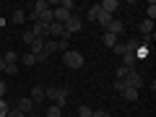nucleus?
I'll return each instance as SVG.
<instances>
[{"label":"nucleus","mask_w":156,"mask_h":117,"mask_svg":"<svg viewBox=\"0 0 156 117\" xmlns=\"http://www.w3.org/2000/svg\"><path fill=\"white\" fill-rule=\"evenodd\" d=\"M96 21H99V26H104V29H107V26H109V23H112V21H115V18H112V16H109V13H104V11H101V13H99V16H96Z\"/></svg>","instance_id":"6ab92c4d"},{"label":"nucleus","mask_w":156,"mask_h":117,"mask_svg":"<svg viewBox=\"0 0 156 117\" xmlns=\"http://www.w3.org/2000/svg\"><path fill=\"white\" fill-rule=\"evenodd\" d=\"M122 68H128V70H138V57L130 55V52H125V55H122Z\"/></svg>","instance_id":"1a4fd4ad"},{"label":"nucleus","mask_w":156,"mask_h":117,"mask_svg":"<svg viewBox=\"0 0 156 117\" xmlns=\"http://www.w3.org/2000/svg\"><path fill=\"white\" fill-rule=\"evenodd\" d=\"M42 50H44V39H34L31 44H29V52H31V55H39Z\"/></svg>","instance_id":"4468645a"},{"label":"nucleus","mask_w":156,"mask_h":117,"mask_svg":"<svg viewBox=\"0 0 156 117\" xmlns=\"http://www.w3.org/2000/svg\"><path fill=\"white\" fill-rule=\"evenodd\" d=\"M62 62H65L70 70H81V68H83V55L78 50H68L65 55H62Z\"/></svg>","instance_id":"7ed1b4c3"},{"label":"nucleus","mask_w":156,"mask_h":117,"mask_svg":"<svg viewBox=\"0 0 156 117\" xmlns=\"http://www.w3.org/2000/svg\"><path fill=\"white\" fill-rule=\"evenodd\" d=\"M73 8H76V3H73V0H62L60 8H52V18H55L57 23H65L68 16L73 13Z\"/></svg>","instance_id":"f03ea898"},{"label":"nucleus","mask_w":156,"mask_h":117,"mask_svg":"<svg viewBox=\"0 0 156 117\" xmlns=\"http://www.w3.org/2000/svg\"><path fill=\"white\" fill-rule=\"evenodd\" d=\"M99 13H101L99 3H96V5H91V8H89V21H96V16H99Z\"/></svg>","instance_id":"a878e982"},{"label":"nucleus","mask_w":156,"mask_h":117,"mask_svg":"<svg viewBox=\"0 0 156 117\" xmlns=\"http://www.w3.org/2000/svg\"><path fill=\"white\" fill-rule=\"evenodd\" d=\"M5 91H8L5 89V81H0V99H5Z\"/></svg>","instance_id":"4c0bfd02"},{"label":"nucleus","mask_w":156,"mask_h":117,"mask_svg":"<svg viewBox=\"0 0 156 117\" xmlns=\"http://www.w3.org/2000/svg\"><path fill=\"white\" fill-rule=\"evenodd\" d=\"M11 21H13V23H23V21H26V13H23L21 8H16V11L11 13Z\"/></svg>","instance_id":"aec40b11"},{"label":"nucleus","mask_w":156,"mask_h":117,"mask_svg":"<svg viewBox=\"0 0 156 117\" xmlns=\"http://www.w3.org/2000/svg\"><path fill=\"white\" fill-rule=\"evenodd\" d=\"M29 31H31L37 39H50V31H47V26H44V23H39V21H34Z\"/></svg>","instance_id":"423d86ee"},{"label":"nucleus","mask_w":156,"mask_h":117,"mask_svg":"<svg viewBox=\"0 0 156 117\" xmlns=\"http://www.w3.org/2000/svg\"><path fill=\"white\" fill-rule=\"evenodd\" d=\"M0 70H5V62H3V57H0Z\"/></svg>","instance_id":"58836bf2"},{"label":"nucleus","mask_w":156,"mask_h":117,"mask_svg":"<svg viewBox=\"0 0 156 117\" xmlns=\"http://www.w3.org/2000/svg\"><path fill=\"white\" fill-rule=\"evenodd\" d=\"M122 99L125 101H138V91H135V89H125L122 91Z\"/></svg>","instance_id":"4be33fe9"},{"label":"nucleus","mask_w":156,"mask_h":117,"mask_svg":"<svg viewBox=\"0 0 156 117\" xmlns=\"http://www.w3.org/2000/svg\"><path fill=\"white\" fill-rule=\"evenodd\" d=\"M8 109H11V104L5 99H0V117H8Z\"/></svg>","instance_id":"c85d7f7f"},{"label":"nucleus","mask_w":156,"mask_h":117,"mask_svg":"<svg viewBox=\"0 0 156 117\" xmlns=\"http://www.w3.org/2000/svg\"><path fill=\"white\" fill-rule=\"evenodd\" d=\"M60 115H62V109H60L57 104H50V107H47V117H60Z\"/></svg>","instance_id":"b1692460"},{"label":"nucleus","mask_w":156,"mask_h":117,"mask_svg":"<svg viewBox=\"0 0 156 117\" xmlns=\"http://www.w3.org/2000/svg\"><path fill=\"white\" fill-rule=\"evenodd\" d=\"M44 96H47V99H52L62 109V107L68 104V99H70V91H68V89H57V86H50V89H44Z\"/></svg>","instance_id":"f257e3e1"},{"label":"nucleus","mask_w":156,"mask_h":117,"mask_svg":"<svg viewBox=\"0 0 156 117\" xmlns=\"http://www.w3.org/2000/svg\"><path fill=\"white\" fill-rule=\"evenodd\" d=\"M13 107H16V109H21V112H23V115H29V112H31V109H34V101H31V99H29V96H21V99H18V101H16V104H13Z\"/></svg>","instance_id":"6e6552de"},{"label":"nucleus","mask_w":156,"mask_h":117,"mask_svg":"<svg viewBox=\"0 0 156 117\" xmlns=\"http://www.w3.org/2000/svg\"><path fill=\"white\" fill-rule=\"evenodd\" d=\"M3 62H5V65H16L18 62V55L13 50H5V55H3Z\"/></svg>","instance_id":"f3484780"},{"label":"nucleus","mask_w":156,"mask_h":117,"mask_svg":"<svg viewBox=\"0 0 156 117\" xmlns=\"http://www.w3.org/2000/svg\"><path fill=\"white\" fill-rule=\"evenodd\" d=\"M125 83H128V89H135V91H138V89H143L146 81H143V76H140L138 70H130L128 76H125Z\"/></svg>","instance_id":"39448f33"},{"label":"nucleus","mask_w":156,"mask_h":117,"mask_svg":"<svg viewBox=\"0 0 156 117\" xmlns=\"http://www.w3.org/2000/svg\"><path fill=\"white\" fill-rule=\"evenodd\" d=\"M47 31H50V37H57V39H62V37H70V34L65 31V26H62V23H57V21H52L50 26H47Z\"/></svg>","instance_id":"0eeeda50"},{"label":"nucleus","mask_w":156,"mask_h":117,"mask_svg":"<svg viewBox=\"0 0 156 117\" xmlns=\"http://www.w3.org/2000/svg\"><path fill=\"white\" fill-rule=\"evenodd\" d=\"M138 47H140V39H138V37H130L128 42H125V52H130V55H135Z\"/></svg>","instance_id":"ddd939ff"},{"label":"nucleus","mask_w":156,"mask_h":117,"mask_svg":"<svg viewBox=\"0 0 156 117\" xmlns=\"http://www.w3.org/2000/svg\"><path fill=\"white\" fill-rule=\"evenodd\" d=\"M26 117H39V115H37V112H29V115H26Z\"/></svg>","instance_id":"ea45409f"},{"label":"nucleus","mask_w":156,"mask_h":117,"mask_svg":"<svg viewBox=\"0 0 156 117\" xmlns=\"http://www.w3.org/2000/svg\"><path fill=\"white\" fill-rule=\"evenodd\" d=\"M29 8H31L34 13H42V11H47V8H50V3H44V0H37V3H31Z\"/></svg>","instance_id":"412c9836"},{"label":"nucleus","mask_w":156,"mask_h":117,"mask_svg":"<svg viewBox=\"0 0 156 117\" xmlns=\"http://www.w3.org/2000/svg\"><path fill=\"white\" fill-rule=\"evenodd\" d=\"M99 8H101L104 13H109V16H112V13H115L117 8H120V0H101V3H99Z\"/></svg>","instance_id":"9b49d317"},{"label":"nucleus","mask_w":156,"mask_h":117,"mask_svg":"<svg viewBox=\"0 0 156 117\" xmlns=\"http://www.w3.org/2000/svg\"><path fill=\"white\" fill-rule=\"evenodd\" d=\"M21 62H23V65H34L37 60H34V55H31V52H23V55H21Z\"/></svg>","instance_id":"cd10ccee"},{"label":"nucleus","mask_w":156,"mask_h":117,"mask_svg":"<svg viewBox=\"0 0 156 117\" xmlns=\"http://www.w3.org/2000/svg\"><path fill=\"white\" fill-rule=\"evenodd\" d=\"M52 21H55V18H52V8H47V11H42V13H39V23H44V26H50Z\"/></svg>","instance_id":"2eb2a0df"},{"label":"nucleus","mask_w":156,"mask_h":117,"mask_svg":"<svg viewBox=\"0 0 156 117\" xmlns=\"http://www.w3.org/2000/svg\"><path fill=\"white\" fill-rule=\"evenodd\" d=\"M140 31H143V37H151V34H154V21H148V18H146V21H140Z\"/></svg>","instance_id":"dca6fc26"},{"label":"nucleus","mask_w":156,"mask_h":117,"mask_svg":"<svg viewBox=\"0 0 156 117\" xmlns=\"http://www.w3.org/2000/svg\"><path fill=\"white\" fill-rule=\"evenodd\" d=\"M107 31L115 34V37H122V34H125V23L122 21H112L109 26H107Z\"/></svg>","instance_id":"f8f14e48"},{"label":"nucleus","mask_w":156,"mask_h":117,"mask_svg":"<svg viewBox=\"0 0 156 117\" xmlns=\"http://www.w3.org/2000/svg\"><path fill=\"white\" fill-rule=\"evenodd\" d=\"M5 73H8V76H16V73H18V65H5Z\"/></svg>","instance_id":"e433bc0d"},{"label":"nucleus","mask_w":156,"mask_h":117,"mask_svg":"<svg viewBox=\"0 0 156 117\" xmlns=\"http://www.w3.org/2000/svg\"><path fill=\"white\" fill-rule=\"evenodd\" d=\"M29 99H31L34 104H42V101H44V86H34L31 94H29Z\"/></svg>","instance_id":"9d476101"},{"label":"nucleus","mask_w":156,"mask_h":117,"mask_svg":"<svg viewBox=\"0 0 156 117\" xmlns=\"http://www.w3.org/2000/svg\"><path fill=\"white\" fill-rule=\"evenodd\" d=\"M128 68H122V65H120V68H117V70H115V78H117V81H120V78H125V76H128Z\"/></svg>","instance_id":"473e14b6"},{"label":"nucleus","mask_w":156,"mask_h":117,"mask_svg":"<svg viewBox=\"0 0 156 117\" xmlns=\"http://www.w3.org/2000/svg\"><path fill=\"white\" fill-rule=\"evenodd\" d=\"M57 50H62V52H68V50H70V47H68V37L57 39Z\"/></svg>","instance_id":"2f4dec72"},{"label":"nucleus","mask_w":156,"mask_h":117,"mask_svg":"<svg viewBox=\"0 0 156 117\" xmlns=\"http://www.w3.org/2000/svg\"><path fill=\"white\" fill-rule=\"evenodd\" d=\"M112 52H115V55H120V57H122V55H125V42H117V44L112 47Z\"/></svg>","instance_id":"c756f323"},{"label":"nucleus","mask_w":156,"mask_h":117,"mask_svg":"<svg viewBox=\"0 0 156 117\" xmlns=\"http://www.w3.org/2000/svg\"><path fill=\"white\" fill-rule=\"evenodd\" d=\"M91 112H94V109H91L89 104H81V107H78V117H91Z\"/></svg>","instance_id":"393cba45"},{"label":"nucleus","mask_w":156,"mask_h":117,"mask_svg":"<svg viewBox=\"0 0 156 117\" xmlns=\"http://www.w3.org/2000/svg\"><path fill=\"white\" fill-rule=\"evenodd\" d=\"M125 89H128V83H125V78H120V81L115 78V91H120V94H122Z\"/></svg>","instance_id":"7c9ffc66"},{"label":"nucleus","mask_w":156,"mask_h":117,"mask_svg":"<svg viewBox=\"0 0 156 117\" xmlns=\"http://www.w3.org/2000/svg\"><path fill=\"white\" fill-rule=\"evenodd\" d=\"M8 117H26V115H23L21 109H16V107H11V109H8Z\"/></svg>","instance_id":"f704fd0d"},{"label":"nucleus","mask_w":156,"mask_h":117,"mask_svg":"<svg viewBox=\"0 0 156 117\" xmlns=\"http://www.w3.org/2000/svg\"><path fill=\"white\" fill-rule=\"evenodd\" d=\"M34 39H37V37H34V34H31V31H29V29H26V31H23V44L29 47V44H31V42H34Z\"/></svg>","instance_id":"72a5a7b5"},{"label":"nucleus","mask_w":156,"mask_h":117,"mask_svg":"<svg viewBox=\"0 0 156 117\" xmlns=\"http://www.w3.org/2000/svg\"><path fill=\"white\" fill-rule=\"evenodd\" d=\"M91 117H109V112H107V109H94Z\"/></svg>","instance_id":"c9c22d12"},{"label":"nucleus","mask_w":156,"mask_h":117,"mask_svg":"<svg viewBox=\"0 0 156 117\" xmlns=\"http://www.w3.org/2000/svg\"><path fill=\"white\" fill-rule=\"evenodd\" d=\"M146 18H148V21L156 18V3H148V8H146Z\"/></svg>","instance_id":"bb28decb"},{"label":"nucleus","mask_w":156,"mask_h":117,"mask_svg":"<svg viewBox=\"0 0 156 117\" xmlns=\"http://www.w3.org/2000/svg\"><path fill=\"white\" fill-rule=\"evenodd\" d=\"M55 50H57V42H55V39H44V52H47V55H52Z\"/></svg>","instance_id":"5701e85b"},{"label":"nucleus","mask_w":156,"mask_h":117,"mask_svg":"<svg viewBox=\"0 0 156 117\" xmlns=\"http://www.w3.org/2000/svg\"><path fill=\"white\" fill-rule=\"evenodd\" d=\"M101 39H104V44L109 47V50L117 44V42H120V37H115V34H109V31H104V37H101Z\"/></svg>","instance_id":"a211bd4d"},{"label":"nucleus","mask_w":156,"mask_h":117,"mask_svg":"<svg viewBox=\"0 0 156 117\" xmlns=\"http://www.w3.org/2000/svg\"><path fill=\"white\" fill-rule=\"evenodd\" d=\"M62 26H65V31H68V34L81 31V29H83V18H81V13H70V16H68V21L62 23Z\"/></svg>","instance_id":"20e7f679"}]
</instances>
